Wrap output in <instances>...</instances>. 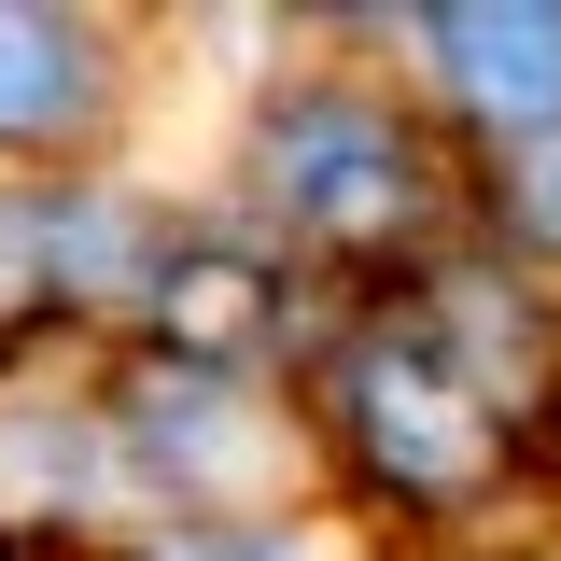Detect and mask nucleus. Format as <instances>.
<instances>
[{"instance_id":"nucleus-1","label":"nucleus","mask_w":561,"mask_h":561,"mask_svg":"<svg viewBox=\"0 0 561 561\" xmlns=\"http://www.w3.org/2000/svg\"><path fill=\"white\" fill-rule=\"evenodd\" d=\"M253 197H267L295 239H379V225L421 197V154H408L393 113L309 84V99H280L267 140H253Z\"/></svg>"},{"instance_id":"nucleus-2","label":"nucleus","mask_w":561,"mask_h":561,"mask_svg":"<svg viewBox=\"0 0 561 561\" xmlns=\"http://www.w3.org/2000/svg\"><path fill=\"white\" fill-rule=\"evenodd\" d=\"M351 435H365V463H379L393 491H435V505L491 478V408H478V379L435 365L421 337L351 351Z\"/></svg>"},{"instance_id":"nucleus-8","label":"nucleus","mask_w":561,"mask_h":561,"mask_svg":"<svg viewBox=\"0 0 561 561\" xmlns=\"http://www.w3.org/2000/svg\"><path fill=\"white\" fill-rule=\"evenodd\" d=\"M505 210H519V225H534V239H548V253H561V127L534 140L519 169H505Z\"/></svg>"},{"instance_id":"nucleus-6","label":"nucleus","mask_w":561,"mask_h":561,"mask_svg":"<svg viewBox=\"0 0 561 561\" xmlns=\"http://www.w3.org/2000/svg\"><path fill=\"white\" fill-rule=\"evenodd\" d=\"M99 491H113V435H99V421H43V408L0 421V505H14V519L99 505Z\"/></svg>"},{"instance_id":"nucleus-4","label":"nucleus","mask_w":561,"mask_h":561,"mask_svg":"<svg viewBox=\"0 0 561 561\" xmlns=\"http://www.w3.org/2000/svg\"><path fill=\"white\" fill-rule=\"evenodd\" d=\"M421 57L449 70V99H478L505 127L561 113V14H421Z\"/></svg>"},{"instance_id":"nucleus-5","label":"nucleus","mask_w":561,"mask_h":561,"mask_svg":"<svg viewBox=\"0 0 561 561\" xmlns=\"http://www.w3.org/2000/svg\"><path fill=\"white\" fill-rule=\"evenodd\" d=\"M99 99V28L84 14H0V140H57Z\"/></svg>"},{"instance_id":"nucleus-9","label":"nucleus","mask_w":561,"mask_h":561,"mask_svg":"<svg viewBox=\"0 0 561 561\" xmlns=\"http://www.w3.org/2000/svg\"><path fill=\"white\" fill-rule=\"evenodd\" d=\"M169 561H323L309 534H169Z\"/></svg>"},{"instance_id":"nucleus-7","label":"nucleus","mask_w":561,"mask_h":561,"mask_svg":"<svg viewBox=\"0 0 561 561\" xmlns=\"http://www.w3.org/2000/svg\"><path fill=\"white\" fill-rule=\"evenodd\" d=\"M43 295V197H0V323Z\"/></svg>"},{"instance_id":"nucleus-3","label":"nucleus","mask_w":561,"mask_h":561,"mask_svg":"<svg viewBox=\"0 0 561 561\" xmlns=\"http://www.w3.org/2000/svg\"><path fill=\"white\" fill-rule=\"evenodd\" d=\"M127 449L154 463L169 491H225V478H253V449H267V421H253V393L225 379V365H154L127 393Z\"/></svg>"}]
</instances>
